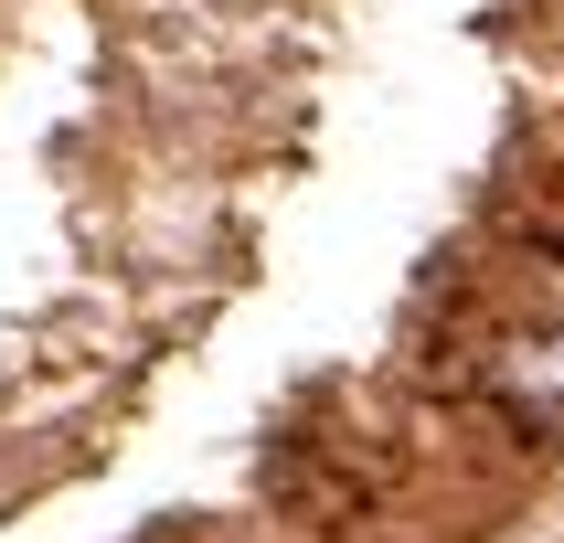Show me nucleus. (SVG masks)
Instances as JSON below:
<instances>
[{"instance_id": "1", "label": "nucleus", "mask_w": 564, "mask_h": 543, "mask_svg": "<svg viewBox=\"0 0 564 543\" xmlns=\"http://www.w3.org/2000/svg\"><path fill=\"white\" fill-rule=\"evenodd\" d=\"M490 383H501V405L522 415V426H554L564 415V319L554 330H511V341L490 351Z\"/></svg>"}]
</instances>
